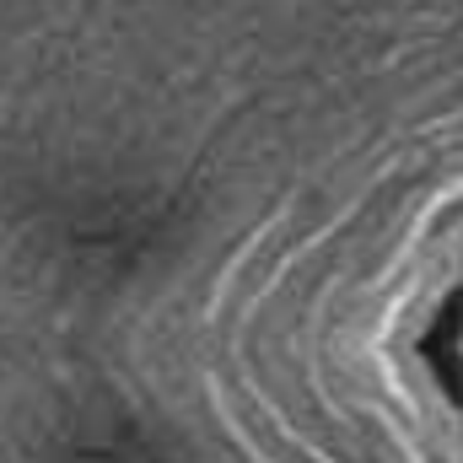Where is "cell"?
<instances>
[]
</instances>
